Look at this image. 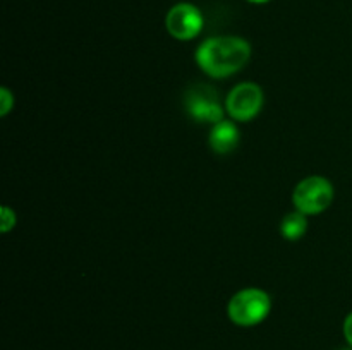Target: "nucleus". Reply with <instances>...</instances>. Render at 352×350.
<instances>
[{
    "label": "nucleus",
    "instance_id": "f257e3e1",
    "mask_svg": "<svg viewBox=\"0 0 352 350\" xmlns=\"http://www.w3.org/2000/svg\"><path fill=\"white\" fill-rule=\"evenodd\" d=\"M251 57V45L239 36H215L196 50L199 69L212 78H227L241 71Z\"/></svg>",
    "mask_w": 352,
    "mask_h": 350
},
{
    "label": "nucleus",
    "instance_id": "f03ea898",
    "mask_svg": "<svg viewBox=\"0 0 352 350\" xmlns=\"http://www.w3.org/2000/svg\"><path fill=\"white\" fill-rule=\"evenodd\" d=\"M270 309L272 301L267 292L260 288H244L230 299L227 312L230 321L237 326H254L267 318Z\"/></svg>",
    "mask_w": 352,
    "mask_h": 350
},
{
    "label": "nucleus",
    "instance_id": "7ed1b4c3",
    "mask_svg": "<svg viewBox=\"0 0 352 350\" xmlns=\"http://www.w3.org/2000/svg\"><path fill=\"white\" fill-rule=\"evenodd\" d=\"M292 201L298 211L305 215H318L332 205L333 185L325 177L313 175L296 185Z\"/></svg>",
    "mask_w": 352,
    "mask_h": 350
},
{
    "label": "nucleus",
    "instance_id": "20e7f679",
    "mask_svg": "<svg viewBox=\"0 0 352 350\" xmlns=\"http://www.w3.org/2000/svg\"><path fill=\"white\" fill-rule=\"evenodd\" d=\"M186 110L196 122L219 124L223 120V108L219 93L210 84H195L186 93Z\"/></svg>",
    "mask_w": 352,
    "mask_h": 350
},
{
    "label": "nucleus",
    "instance_id": "39448f33",
    "mask_svg": "<svg viewBox=\"0 0 352 350\" xmlns=\"http://www.w3.org/2000/svg\"><path fill=\"white\" fill-rule=\"evenodd\" d=\"M261 106H263V91L254 82H241L226 100L227 113L239 122L254 119L260 113Z\"/></svg>",
    "mask_w": 352,
    "mask_h": 350
},
{
    "label": "nucleus",
    "instance_id": "423d86ee",
    "mask_svg": "<svg viewBox=\"0 0 352 350\" xmlns=\"http://www.w3.org/2000/svg\"><path fill=\"white\" fill-rule=\"evenodd\" d=\"M167 31L175 40L188 41L198 36L203 30V16L192 3H175L165 17Z\"/></svg>",
    "mask_w": 352,
    "mask_h": 350
},
{
    "label": "nucleus",
    "instance_id": "0eeeda50",
    "mask_svg": "<svg viewBox=\"0 0 352 350\" xmlns=\"http://www.w3.org/2000/svg\"><path fill=\"white\" fill-rule=\"evenodd\" d=\"M208 141L215 153L227 154L236 150L239 144V129L230 120H220L213 126Z\"/></svg>",
    "mask_w": 352,
    "mask_h": 350
},
{
    "label": "nucleus",
    "instance_id": "6e6552de",
    "mask_svg": "<svg viewBox=\"0 0 352 350\" xmlns=\"http://www.w3.org/2000/svg\"><path fill=\"white\" fill-rule=\"evenodd\" d=\"M306 229H308V220H306L305 213L301 211L289 213V215H285V218L282 220V235L287 240L301 239L306 233Z\"/></svg>",
    "mask_w": 352,
    "mask_h": 350
},
{
    "label": "nucleus",
    "instance_id": "1a4fd4ad",
    "mask_svg": "<svg viewBox=\"0 0 352 350\" xmlns=\"http://www.w3.org/2000/svg\"><path fill=\"white\" fill-rule=\"evenodd\" d=\"M0 98H2V108H0V113H2V115H7V112H9L14 105V98L9 93V89L6 88H2V91H0Z\"/></svg>",
    "mask_w": 352,
    "mask_h": 350
},
{
    "label": "nucleus",
    "instance_id": "9d476101",
    "mask_svg": "<svg viewBox=\"0 0 352 350\" xmlns=\"http://www.w3.org/2000/svg\"><path fill=\"white\" fill-rule=\"evenodd\" d=\"M3 225H2V230L3 232H9L10 225H12L14 222H16V218H14V213H10L9 208H3Z\"/></svg>",
    "mask_w": 352,
    "mask_h": 350
},
{
    "label": "nucleus",
    "instance_id": "9b49d317",
    "mask_svg": "<svg viewBox=\"0 0 352 350\" xmlns=\"http://www.w3.org/2000/svg\"><path fill=\"white\" fill-rule=\"evenodd\" d=\"M344 335H346V340L352 347V312L347 316L346 321H344Z\"/></svg>",
    "mask_w": 352,
    "mask_h": 350
},
{
    "label": "nucleus",
    "instance_id": "f8f14e48",
    "mask_svg": "<svg viewBox=\"0 0 352 350\" xmlns=\"http://www.w3.org/2000/svg\"><path fill=\"white\" fill-rule=\"evenodd\" d=\"M248 2H253V3H265V2H268V0H248Z\"/></svg>",
    "mask_w": 352,
    "mask_h": 350
},
{
    "label": "nucleus",
    "instance_id": "ddd939ff",
    "mask_svg": "<svg viewBox=\"0 0 352 350\" xmlns=\"http://www.w3.org/2000/svg\"><path fill=\"white\" fill-rule=\"evenodd\" d=\"M344 350H351V349H344Z\"/></svg>",
    "mask_w": 352,
    "mask_h": 350
}]
</instances>
